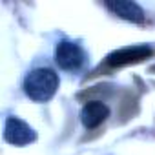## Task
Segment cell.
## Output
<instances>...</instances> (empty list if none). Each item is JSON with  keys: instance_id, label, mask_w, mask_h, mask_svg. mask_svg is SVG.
<instances>
[{"instance_id": "obj_4", "label": "cell", "mask_w": 155, "mask_h": 155, "mask_svg": "<svg viewBox=\"0 0 155 155\" xmlns=\"http://www.w3.org/2000/svg\"><path fill=\"white\" fill-rule=\"evenodd\" d=\"M151 55V48L148 46H133V48H122L108 55V64L111 68H120L126 64H135L140 62L142 58Z\"/></svg>"}, {"instance_id": "obj_5", "label": "cell", "mask_w": 155, "mask_h": 155, "mask_svg": "<svg viewBox=\"0 0 155 155\" xmlns=\"http://www.w3.org/2000/svg\"><path fill=\"white\" fill-rule=\"evenodd\" d=\"M106 8H108L113 15H117V17L128 20V22H133V24H142V22H144V11H142L140 6L135 4V2L117 0V2H106Z\"/></svg>"}, {"instance_id": "obj_2", "label": "cell", "mask_w": 155, "mask_h": 155, "mask_svg": "<svg viewBox=\"0 0 155 155\" xmlns=\"http://www.w3.org/2000/svg\"><path fill=\"white\" fill-rule=\"evenodd\" d=\"M55 62L58 64V68H62L66 71H75L84 62V51L79 44L62 40V42H58V46L55 49Z\"/></svg>"}, {"instance_id": "obj_3", "label": "cell", "mask_w": 155, "mask_h": 155, "mask_svg": "<svg viewBox=\"0 0 155 155\" xmlns=\"http://www.w3.org/2000/svg\"><path fill=\"white\" fill-rule=\"evenodd\" d=\"M4 139L9 144H15V146H26V144H29V142H33L37 139V133L24 120H20L17 117H9L6 120Z\"/></svg>"}, {"instance_id": "obj_1", "label": "cell", "mask_w": 155, "mask_h": 155, "mask_svg": "<svg viewBox=\"0 0 155 155\" xmlns=\"http://www.w3.org/2000/svg\"><path fill=\"white\" fill-rule=\"evenodd\" d=\"M58 88V77L49 68H37L24 79V91L35 102L49 101Z\"/></svg>"}, {"instance_id": "obj_6", "label": "cell", "mask_w": 155, "mask_h": 155, "mask_svg": "<svg viewBox=\"0 0 155 155\" xmlns=\"http://www.w3.org/2000/svg\"><path fill=\"white\" fill-rule=\"evenodd\" d=\"M108 115H110V110H108L106 104H102V102H99V101H91V102H88V104L82 108V111H81V120H82V124H84L88 130H93V128L101 126V124L106 120Z\"/></svg>"}]
</instances>
